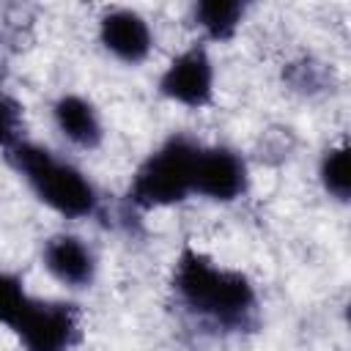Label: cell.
Masks as SVG:
<instances>
[{
  "mask_svg": "<svg viewBox=\"0 0 351 351\" xmlns=\"http://www.w3.org/2000/svg\"><path fill=\"white\" fill-rule=\"evenodd\" d=\"M99 36L107 52L123 63H143L154 47L148 22L132 8H112L99 22Z\"/></svg>",
  "mask_w": 351,
  "mask_h": 351,
  "instance_id": "7",
  "label": "cell"
},
{
  "mask_svg": "<svg viewBox=\"0 0 351 351\" xmlns=\"http://www.w3.org/2000/svg\"><path fill=\"white\" fill-rule=\"evenodd\" d=\"M241 19H244V3L239 0H203L195 5V22L214 41L233 38Z\"/></svg>",
  "mask_w": 351,
  "mask_h": 351,
  "instance_id": "10",
  "label": "cell"
},
{
  "mask_svg": "<svg viewBox=\"0 0 351 351\" xmlns=\"http://www.w3.org/2000/svg\"><path fill=\"white\" fill-rule=\"evenodd\" d=\"M159 90L184 104V107H206L211 104L214 96V66L211 58L206 55L203 47H192L186 52H181L178 58H173V63L165 69L162 80H159Z\"/></svg>",
  "mask_w": 351,
  "mask_h": 351,
  "instance_id": "5",
  "label": "cell"
},
{
  "mask_svg": "<svg viewBox=\"0 0 351 351\" xmlns=\"http://www.w3.org/2000/svg\"><path fill=\"white\" fill-rule=\"evenodd\" d=\"M11 332L25 351H71L80 340V310L71 302L30 299Z\"/></svg>",
  "mask_w": 351,
  "mask_h": 351,
  "instance_id": "4",
  "label": "cell"
},
{
  "mask_svg": "<svg viewBox=\"0 0 351 351\" xmlns=\"http://www.w3.org/2000/svg\"><path fill=\"white\" fill-rule=\"evenodd\" d=\"M22 104L8 96L5 90H0V148H14L16 143H22Z\"/></svg>",
  "mask_w": 351,
  "mask_h": 351,
  "instance_id": "13",
  "label": "cell"
},
{
  "mask_svg": "<svg viewBox=\"0 0 351 351\" xmlns=\"http://www.w3.org/2000/svg\"><path fill=\"white\" fill-rule=\"evenodd\" d=\"M8 162L16 167V173L30 184V189L38 195L41 203H47L52 211L80 219L96 211V189L69 162H60L52 151L36 145V143H16L5 151Z\"/></svg>",
  "mask_w": 351,
  "mask_h": 351,
  "instance_id": "2",
  "label": "cell"
},
{
  "mask_svg": "<svg viewBox=\"0 0 351 351\" xmlns=\"http://www.w3.org/2000/svg\"><path fill=\"white\" fill-rule=\"evenodd\" d=\"M52 115H55V123L60 129V134L80 145V148H96L101 143V121H99V112L96 107L77 96V93H66L55 101L52 107Z\"/></svg>",
  "mask_w": 351,
  "mask_h": 351,
  "instance_id": "9",
  "label": "cell"
},
{
  "mask_svg": "<svg viewBox=\"0 0 351 351\" xmlns=\"http://www.w3.org/2000/svg\"><path fill=\"white\" fill-rule=\"evenodd\" d=\"M200 145L186 134L170 137L134 173L129 197L140 208L181 203L195 186V165Z\"/></svg>",
  "mask_w": 351,
  "mask_h": 351,
  "instance_id": "3",
  "label": "cell"
},
{
  "mask_svg": "<svg viewBox=\"0 0 351 351\" xmlns=\"http://www.w3.org/2000/svg\"><path fill=\"white\" fill-rule=\"evenodd\" d=\"M247 189V165L230 148H200L195 165V186L211 200H236Z\"/></svg>",
  "mask_w": 351,
  "mask_h": 351,
  "instance_id": "6",
  "label": "cell"
},
{
  "mask_svg": "<svg viewBox=\"0 0 351 351\" xmlns=\"http://www.w3.org/2000/svg\"><path fill=\"white\" fill-rule=\"evenodd\" d=\"M321 184L324 189L337 197V200H348L351 195V176H348V145L340 143V145H332L324 159H321Z\"/></svg>",
  "mask_w": 351,
  "mask_h": 351,
  "instance_id": "11",
  "label": "cell"
},
{
  "mask_svg": "<svg viewBox=\"0 0 351 351\" xmlns=\"http://www.w3.org/2000/svg\"><path fill=\"white\" fill-rule=\"evenodd\" d=\"M44 266L47 271L71 288L90 285L96 274V258L88 244L71 233H58L44 244Z\"/></svg>",
  "mask_w": 351,
  "mask_h": 351,
  "instance_id": "8",
  "label": "cell"
},
{
  "mask_svg": "<svg viewBox=\"0 0 351 351\" xmlns=\"http://www.w3.org/2000/svg\"><path fill=\"white\" fill-rule=\"evenodd\" d=\"M30 296L22 285V280L16 274H8V271H0V324L14 329L19 315L25 313Z\"/></svg>",
  "mask_w": 351,
  "mask_h": 351,
  "instance_id": "12",
  "label": "cell"
},
{
  "mask_svg": "<svg viewBox=\"0 0 351 351\" xmlns=\"http://www.w3.org/2000/svg\"><path fill=\"white\" fill-rule=\"evenodd\" d=\"M173 291L189 313L222 329H247L255 321V288L247 274L217 266L208 255L184 244L173 269Z\"/></svg>",
  "mask_w": 351,
  "mask_h": 351,
  "instance_id": "1",
  "label": "cell"
}]
</instances>
